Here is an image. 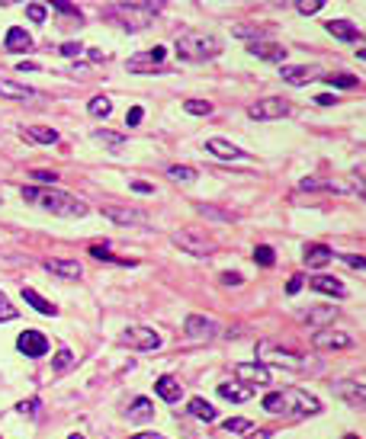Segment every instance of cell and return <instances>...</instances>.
Listing matches in <instances>:
<instances>
[{
	"mask_svg": "<svg viewBox=\"0 0 366 439\" xmlns=\"http://www.w3.org/2000/svg\"><path fill=\"white\" fill-rule=\"evenodd\" d=\"M266 414H280V417H315L321 414V401L315 395H308L302 388H280L264 395L260 401Z\"/></svg>",
	"mask_w": 366,
	"mask_h": 439,
	"instance_id": "cell-1",
	"label": "cell"
},
{
	"mask_svg": "<svg viewBox=\"0 0 366 439\" xmlns=\"http://www.w3.org/2000/svg\"><path fill=\"white\" fill-rule=\"evenodd\" d=\"M23 199L33 202V206L45 208V212H51V215H61V218H83L87 212H90V206L83 199H77V196H71V192L65 190H39V186H26L23 190Z\"/></svg>",
	"mask_w": 366,
	"mask_h": 439,
	"instance_id": "cell-2",
	"label": "cell"
},
{
	"mask_svg": "<svg viewBox=\"0 0 366 439\" xmlns=\"http://www.w3.org/2000/svg\"><path fill=\"white\" fill-rule=\"evenodd\" d=\"M222 45H218L212 35H202V33H186L177 39V55L183 61H206V58H216Z\"/></svg>",
	"mask_w": 366,
	"mask_h": 439,
	"instance_id": "cell-3",
	"label": "cell"
},
{
	"mask_svg": "<svg viewBox=\"0 0 366 439\" xmlns=\"http://www.w3.org/2000/svg\"><path fill=\"white\" fill-rule=\"evenodd\" d=\"M119 340H122L129 349H138V353H151V349L161 347V333L151 331V327H145V324H135V327H125L122 333H119Z\"/></svg>",
	"mask_w": 366,
	"mask_h": 439,
	"instance_id": "cell-4",
	"label": "cell"
},
{
	"mask_svg": "<svg viewBox=\"0 0 366 439\" xmlns=\"http://www.w3.org/2000/svg\"><path fill=\"white\" fill-rule=\"evenodd\" d=\"M257 356H260V363H273V365H283V369H305L308 365L305 356L292 353V349H283V347H273V343H260Z\"/></svg>",
	"mask_w": 366,
	"mask_h": 439,
	"instance_id": "cell-5",
	"label": "cell"
},
{
	"mask_svg": "<svg viewBox=\"0 0 366 439\" xmlns=\"http://www.w3.org/2000/svg\"><path fill=\"white\" fill-rule=\"evenodd\" d=\"M286 113H289V103L283 97H264V100L248 106V116L257 119V122H273V119H283Z\"/></svg>",
	"mask_w": 366,
	"mask_h": 439,
	"instance_id": "cell-6",
	"label": "cell"
},
{
	"mask_svg": "<svg viewBox=\"0 0 366 439\" xmlns=\"http://www.w3.org/2000/svg\"><path fill=\"white\" fill-rule=\"evenodd\" d=\"M170 240H174L180 250L193 254V257H209V254H212V240L202 238L200 231H190V228H186V231H174Z\"/></svg>",
	"mask_w": 366,
	"mask_h": 439,
	"instance_id": "cell-7",
	"label": "cell"
},
{
	"mask_svg": "<svg viewBox=\"0 0 366 439\" xmlns=\"http://www.w3.org/2000/svg\"><path fill=\"white\" fill-rule=\"evenodd\" d=\"M234 375H238V381H244L248 388H266V385L273 381V375H270V369H266L264 363H238L234 365Z\"/></svg>",
	"mask_w": 366,
	"mask_h": 439,
	"instance_id": "cell-8",
	"label": "cell"
},
{
	"mask_svg": "<svg viewBox=\"0 0 366 439\" xmlns=\"http://www.w3.org/2000/svg\"><path fill=\"white\" fill-rule=\"evenodd\" d=\"M164 58H167V49L164 45H154V49L142 51V55H132V58L125 61V67L135 71V74H148V71H158V65Z\"/></svg>",
	"mask_w": 366,
	"mask_h": 439,
	"instance_id": "cell-9",
	"label": "cell"
},
{
	"mask_svg": "<svg viewBox=\"0 0 366 439\" xmlns=\"http://www.w3.org/2000/svg\"><path fill=\"white\" fill-rule=\"evenodd\" d=\"M312 347L315 349H350L353 347V337L344 331H334V327H321L312 337Z\"/></svg>",
	"mask_w": 366,
	"mask_h": 439,
	"instance_id": "cell-10",
	"label": "cell"
},
{
	"mask_svg": "<svg viewBox=\"0 0 366 439\" xmlns=\"http://www.w3.org/2000/svg\"><path fill=\"white\" fill-rule=\"evenodd\" d=\"M103 215H106L109 222H116V224H145L148 222V215H145L142 208L116 206V202H106V206H103Z\"/></svg>",
	"mask_w": 366,
	"mask_h": 439,
	"instance_id": "cell-11",
	"label": "cell"
},
{
	"mask_svg": "<svg viewBox=\"0 0 366 439\" xmlns=\"http://www.w3.org/2000/svg\"><path fill=\"white\" fill-rule=\"evenodd\" d=\"M334 395H341L350 407L366 411V381L353 379V381H334Z\"/></svg>",
	"mask_w": 366,
	"mask_h": 439,
	"instance_id": "cell-12",
	"label": "cell"
},
{
	"mask_svg": "<svg viewBox=\"0 0 366 439\" xmlns=\"http://www.w3.org/2000/svg\"><path fill=\"white\" fill-rule=\"evenodd\" d=\"M17 347H19L23 356L39 359V356L49 353V340H45V333H39V331H23V333H19V340H17Z\"/></svg>",
	"mask_w": 366,
	"mask_h": 439,
	"instance_id": "cell-13",
	"label": "cell"
},
{
	"mask_svg": "<svg viewBox=\"0 0 366 439\" xmlns=\"http://www.w3.org/2000/svg\"><path fill=\"white\" fill-rule=\"evenodd\" d=\"M183 331H186V337H190V340H212L218 333V327H216L212 317L190 315V317H186V324H183Z\"/></svg>",
	"mask_w": 366,
	"mask_h": 439,
	"instance_id": "cell-14",
	"label": "cell"
},
{
	"mask_svg": "<svg viewBox=\"0 0 366 439\" xmlns=\"http://www.w3.org/2000/svg\"><path fill=\"white\" fill-rule=\"evenodd\" d=\"M248 51L250 55H257V58H264V61H273V65H283V58H286V45L283 42H248Z\"/></svg>",
	"mask_w": 366,
	"mask_h": 439,
	"instance_id": "cell-15",
	"label": "cell"
},
{
	"mask_svg": "<svg viewBox=\"0 0 366 439\" xmlns=\"http://www.w3.org/2000/svg\"><path fill=\"white\" fill-rule=\"evenodd\" d=\"M299 321H305V324H321V327H334V321H337V308H331V305L305 308V311H299Z\"/></svg>",
	"mask_w": 366,
	"mask_h": 439,
	"instance_id": "cell-16",
	"label": "cell"
},
{
	"mask_svg": "<svg viewBox=\"0 0 366 439\" xmlns=\"http://www.w3.org/2000/svg\"><path fill=\"white\" fill-rule=\"evenodd\" d=\"M302 260H305L308 270H321V266H328L334 260V250L325 247V244H305V250H302Z\"/></svg>",
	"mask_w": 366,
	"mask_h": 439,
	"instance_id": "cell-17",
	"label": "cell"
},
{
	"mask_svg": "<svg viewBox=\"0 0 366 439\" xmlns=\"http://www.w3.org/2000/svg\"><path fill=\"white\" fill-rule=\"evenodd\" d=\"M308 285L315 292H321V295H331V299H347V285L341 279H334V276H312Z\"/></svg>",
	"mask_w": 366,
	"mask_h": 439,
	"instance_id": "cell-18",
	"label": "cell"
},
{
	"mask_svg": "<svg viewBox=\"0 0 366 439\" xmlns=\"http://www.w3.org/2000/svg\"><path fill=\"white\" fill-rule=\"evenodd\" d=\"M206 151L209 154H216V158H222V160H241V158H248L238 144H232V141H225V138H209L206 141Z\"/></svg>",
	"mask_w": 366,
	"mask_h": 439,
	"instance_id": "cell-19",
	"label": "cell"
},
{
	"mask_svg": "<svg viewBox=\"0 0 366 439\" xmlns=\"http://www.w3.org/2000/svg\"><path fill=\"white\" fill-rule=\"evenodd\" d=\"M45 270L55 273L58 279H71V282H77L83 276V270H81L77 260H45Z\"/></svg>",
	"mask_w": 366,
	"mask_h": 439,
	"instance_id": "cell-20",
	"label": "cell"
},
{
	"mask_svg": "<svg viewBox=\"0 0 366 439\" xmlns=\"http://www.w3.org/2000/svg\"><path fill=\"white\" fill-rule=\"evenodd\" d=\"M280 74H283L286 83H292V87H299V83H308V81H315V77H321L315 71V67H308V65H289V67H280Z\"/></svg>",
	"mask_w": 366,
	"mask_h": 439,
	"instance_id": "cell-21",
	"label": "cell"
},
{
	"mask_svg": "<svg viewBox=\"0 0 366 439\" xmlns=\"http://www.w3.org/2000/svg\"><path fill=\"white\" fill-rule=\"evenodd\" d=\"M154 391H158V398H161V401H167V404H177V401L183 398L180 381H177L174 375H161V379L154 381Z\"/></svg>",
	"mask_w": 366,
	"mask_h": 439,
	"instance_id": "cell-22",
	"label": "cell"
},
{
	"mask_svg": "<svg viewBox=\"0 0 366 439\" xmlns=\"http://www.w3.org/2000/svg\"><path fill=\"white\" fill-rule=\"evenodd\" d=\"M218 398L232 401V404H244V401H250V388L244 381H222L218 385Z\"/></svg>",
	"mask_w": 366,
	"mask_h": 439,
	"instance_id": "cell-23",
	"label": "cell"
},
{
	"mask_svg": "<svg viewBox=\"0 0 366 439\" xmlns=\"http://www.w3.org/2000/svg\"><path fill=\"white\" fill-rule=\"evenodd\" d=\"M325 29H328V33H331L337 42H357V39H360V29L350 23V19H328Z\"/></svg>",
	"mask_w": 366,
	"mask_h": 439,
	"instance_id": "cell-24",
	"label": "cell"
},
{
	"mask_svg": "<svg viewBox=\"0 0 366 439\" xmlns=\"http://www.w3.org/2000/svg\"><path fill=\"white\" fill-rule=\"evenodd\" d=\"M29 49H35L33 35L26 33L23 26H10L7 29V51H29Z\"/></svg>",
	"mask_w": 366,
	"mask_h": 439,
	"instance_id": "cell-25",
	"label": "cell"
},
{
	"mask_svg": "<svg viewBox=\"0 0 366 439\" xmlns=\"http://www.w3.org/2000/svg\"><path fill=\"white\" fill-rule=\"evenodd\" d=\"M129 420L132 423H151L154 420V404L148 398H135L129 404Z\"/></svg>",
	"mask_w": 366,
	"mask_h": 439,
	"instance_id": "cell-26",
	"label": "cell"
},
{
	"mask_svg": "<svg viewBox=\"0 0 366 439\" xmlns=\"http://www.w3.org/2000/svg\"><path fill=\"white\" fill-rule=\"evenodd\" d=\"M23 135L29 141H35V144H58L61 138L55 129H45V125H29V129H23Z\"/></svg>",
	"mask_w": 366,
	"mask_h": 439,
	"instance_id": "cell-27",
	"label": "cell"
},
{
	"mask_svg": "<svg viewBox=\"0 0 366 439\" xmlns=\"http://www.w3.org/2000/svg\"><path fill=\"white\" fill-rule=\"evenodd\" d=\"M33 87H23V83H17V81H3L0 77V97H7V100H29L33 97Z\"/></svg>",
	"mask_w": 366,
	"mask_h": 439,
	"instance_id": "cell-28",
	"label": "cell"
},
{
	"mask_svg": "<svg viewBox=\"0 0 366 439\" xmlns=\"http://www.w3.org/2000/svg\"><path fill=\"white\" fill-rule=\"evenodd\" d=\"M190 414L196 417V420H202V423H212V420L218 417V414H216V407L209 404L206 398H193V401H190Z\"/></svg>",
	"mask_w": 366,
	"mask_h": 439,
	"instance_id": "cell-29",
	"label": "cell"
},
{
	"mask_svg": "<svg viewBox=\"0 0 366 439\" xmlns=\"http://www.w3.org/2000/svg\"><path fill=\"white\" fill-rule=\"evenodd\" d=\"M90 257L106 260V263H116V266H135V260H122V257H116V254L109 250V244H93V247H90Z\"/></svg>",
	"mask_w": 366,
	"mask_h": 439,
	"instance_id": "cell-30",
	"label": "cell"
},
{
	"mask_svg": "<svg viewBox=\"0 0 366 439\" xmlns=\"http://www.w3.org/2000/svg\"><path fill=\"white\" fill-rule=\"evenodd\" d=\"M116 3L125 10H142V13H161L164 10V0H116Z\"/></svg>",
	"mask_w": 366,
	"mask_h": 439,
	"instance_id": "cell-31",
	"label": "cell"
},
{
	"mask_svg": "<svg viewBox=\"0 0 366 439\" xmlns=\"http://www.w3.org/2000/svg\"><path fill=\"white\" fill-rule=\"evenodd\" d=\"M23 299L29 301V305L35 308V311H42V315H58V308L51 305V301H45V299H42V295H39L35 289H23Z\"/></svg>",
	"mask_w": 366,
	"mask_h": 439,
	"instance_id": "cell-32",
	"label": "cell"
},
{
	"mask_svg": "<svg viewBox=\"0 0 366 439\" xmlns=\"http://www.w3.org/2000/svg\"><path fill=\"white\" fill-rule=\"evenodd\" d=\"M321 81H325V83H331L334 90H353V87L360 83L353 74H321Z\"/></svg>",
	"mask_w": 366,
	"mask_h": 439,
	"instance_id": "cell-33",
	"label": "cell"
},
{
	"mask_svg": "<svg viewBox=\"0 0 366 439\" xmlns=\"http://www.w3.org/2000/svg\"><path fill=\"white\" fill-rule=\"evenodd\" d=\"M344 183H347V196H363L366 199V174H347Z\"/></svg>",
	"mask_w": 366,
	"mask_h": 439,
	"instance_id": "cell-34",
	"label": "cell"
},
{
	"mask_svg": "<svg viewBox=\"0 0 366 439\" xmlns=\"http://www.w3.org/2000/svg\"><path fill=\"white\" fill-rule=\"evenodd\" d=\"M167 180H174V183H193V180H196V170H193V167L174 164V167H167Z\"/></svg>",
	"mask_w": 366,
	"mask_h": 439,
	"instance_id": "cell-35",
	"label": "cell"
},
{
	"mask_svg": "<svg viewBox=\"0 0 366 439\" xmlns=\"http://www.w3.org/2000/svg\"><path fill=\"white\" fill-rule=\"evenodd\" d=\"M87 109H90V116L106 119L109 113H113V103H109V97H93V100L87 103Z\"/></svg>",
	"mask_w": 366,
	"mask_h": 439,
	"instance_id": "cell-36",
	"label": "cell"
},
{
	"mask_svg": "<svg viewBox=\"0 0 366 439\" xmlns=\"http://www.w3.org/2000/svg\"><path fill=\"white\" fill-rule=\"evenodd\" d=\"M93 138L100 141V144H106V148H122L125 144V138L119 132H109V129H97V132H93Z\"/></svg>",
	"mask_w": 366,
	"mask_h": 439,
	"instance_id": "cell-37",
	"label": "cell"
},
{
	"mask_svg": "<svg viewBox=\"0 0 366 439\" xmlns=\"http://www.w3.org/2000/svg\"><path fill=\"white\" fill-rule=\"evenodd\" d=\"M183 109H186L190 116H212V103L209 100H186Z\"/></svg>",
	"mask_w": 366,
	"mask_h": 439,
	"instance_id": "cell-38",
	"label": "cell"
},
{
	"mask_svg": "<svg viewBox=\"0 0 366 439\" xmlns=\"http://www.w3.org/2000/svg\"><path fill=\"white\" fill-rule=\"evenodd\" d=\"M26 17L33 19V23H45L49 10H45V3H35V0H29V3H26Z\"/></svg>",
	"mask_w": 366,
	"mask_h": 439,
	"instance_id": "cell-39",
	"label": "cell"
},
{
	"mask_svg": "<svg viewBox=\"0 0 366 439\" xmlns=\"http://www.w3.org/2000/svg\"><path fill=\"white\" fill-rule=\"evenodd\" d=\"M71 363H74V353L71 349H58L55 353V363H51V372H65Z\"/></svg>",
	"mask_w": 366,
	"mask_h": 439,
	"instance_id": "cell-40",
	"label": "cell"
},
{
	"mask_svg": "<svg viewBox=\"0 0 366 439\" xmlns=\"http://www.w3.org/2000/svg\"><path fill=\"white\" fill-rule=\"evenodd\" d=\"M321 7H325V0H296V10H299L302 17H315Z\"/></svg>",
	"mask_w": 366,
	"mask_h": 439,
	"instance_id": "cell-41",
	"label": "cell"
},
{
	"mask_svg": "<svg viewBox=\"0 0 366 439\" xmlns=\"http://www.w3.org/2000/svg\"><path fill=\"white\" fill-rule=\"evenodd\" d=\"M225 430L228 433H250V420L248 417H228V420H225Z\"/></svg>",
	"mask_w": 366,
	"mask_h": 439,
	"instance_id": "cell-42",
	"label": "cell"
},
{
	"mask_svg": "<svg viewBox=\"0 0 366 439\" xmlns=\"http://www.w3.org/2000/svg\"><path fill=\"white\" fill-rule=\"evenodd\" d=\"M273 247H266V244H260V247H254V263L260 266H273Z\"/></svg>",
	"mask_w": 366,
	"mask_h": 439,
	"instance_id": "cell-43",
	"label": "cell"
},
{
	"mask_svg": "<svg viewBox=\"0 0 366 439\" xmlns=\"http://www.w3.org/2000/svg\"><path fill=\"white\" fill-rule=\"evenodd\" d=\"M51 10H58V13H65V17H74L77 23H81V10H77L74 3H67V0H51Z\"/></svg>",
	"mask_w": 366,
	"mask_h": 439,
	"instance_id": "cell-44",
	"label": "cell"
},
{
	"mask_svg": "<svg viewBox=\"0 0 366 439\" xmlns=\"http://www.w3.org/2000/svg\"><path fill=\"white\" fill-rule=\"evenodd\" d=\"M196 212L206 218H216V222H232V215L228 212H222V208H212V206H196Z\"/></svg>",
	"mask_w": 366,
	"mask_h": 439,
	"instance_id": "cell-45",
	"label": "cell"
},
{
	"mask_svg": "<svg viewBox=\"0 0 366 439\" xmlns=\"http://www.w3.org/2000/svg\"><path fill=\"white\" fill-rule=\"evenodd\" d=\"M13 317H17V308L10 305V299L0 292V321H13Z\"/></svg>",
	"mask_w": 366,
	"mask_h": 439,
	"instance_id": "cell-46",
	"label": "cell"
},
{
	"mask_svg": "<svg viewBox=\"0 0 366 439\" xmlns=\"http://www.w3.org/2000/svg\"><path fill=\"white\" fill-rule=\"evenodd\" d=\"M142 116H145V109L142 106H132L129 113H125V125H129V129H135V125L142 122Z\"/></svg>",
	"mask_w": 366,
	"mask_h": 439,
	"instance_id": "cell-47",
	"label": "cell"
},
{
	"mask_svg": "<svg viewBox=\"0 0 366 439\" xmlns=\"http://www.w3.org/2000/svg\"><path fill=\"white\" fill-rule=\"evenodd\" d=\"M341 260L350 266V270H366V257H360V254H344Z\"/></svg>",
	"mask_w": 366,
	"mask_h": 439,
	"instance_id": "cell-48",
	"label": "cell"
},
{
	"mask_svg": "<svg viewBox=\"0 0 366 439\" xmlns=\"http://www.w3.org/2000/svg\"><path fill=\"white\" fill-rule=\"evenodd\" d=\"M35 180H39V183H55V180H58V174H55V170H35Z\"/></svg>",
	"mask_w": 366,
	"mask_h": 439,
	"instance_id": "cell-49",
	"label": "cell"
},
{
	"mask_svg": "<svg viewBox=\"0 0 366 439\" xmlns=\"http://www.w3.org/2000/svg\"><path fill=\"white\" fill-rule=\"evenodd\" d=\"M58 51L61 55H81V42H65Z\"/></svg>",
	"mask_w": 366,
	"mask_h": 439,
	"instance_id": "cell-50",
	"label": "cell"
},
{
	"mask_svg": "<svg viewBox=\"0 0 366 439\" xmlns=\"http://www.w3.org/2000/svg\"><path fill=\"white\" fill-rule=\"evenodd\" d=\"M35 407H39V401L29 398V401H23V404H19L17 411H19V414H35Z\"/></svg>",
	"mask_w": 366,
	"mask_h": 439,
	"instance_id": "cell-51",
	"label": "cell"
},
{
	"mask_svg": "<svg viewBox=\"0 0 366 439\" xmlns=\"http://www.w3.org/2000/svg\"><path fill=\"white\" fill-rule=\"evenodd\" d=\"M299 289H302V276H292L289 285H286V295H296Z\"/></svg>",
	"mask_w": 366,
	"mask_h": 439,
	"instance_id": "cell-52",
	"label": "cell"
},
{
	"mask_svg": "<svg viewBox=\"0 0 366 439\" xmlns=\"http://www.w3.org/2000/svg\"><path fill=\"white\" fill-rule=\"evenodd\" d=\"M132 190L135 192H154V186H151V183H145V180H132Z\"/></svg>",
	"mask_w": 366,
	"mask_h": 439,
	"instance_id": "cell-53",
	"label": "cell"
},
{
	"mask_svg": "<svg viewBox=\"0 0 366 439\" xmlns=\"http://www.w3.org/2000/svg\"><path fill=\"white\" fill-rule=\"evenodd\" d=\"M222 282H225V285H241V276H234V273H225V276H222Z\"/></svg>",
	"mask_w": 366,
	"mask_h": 439,
	"instance_id": "cell-54",
	"label": "cell"
},
{
	"mask_svg": "<svg viewBox=\"0 0 366 439\" xmlns=\"http://www.w3.org/2000/svg\"><path fill=\"white\" fill-rule=\"evenodd\" d=\"M248 439H270V430H250V433H244Z\"/></svg>",
	"mask_w": 366,
	"mask_h": 439,
	"instance_id": "cell-55",
	"label": "cell"
},
{
	"mask_svg": "<svg viewBox=\"0 0 366 439\" xmlns=\"http://www.w3.org/2000/svg\"><path fill=\"white\" fill-rule=\"evenodd\" d=\"M17 71H39V65H35V61H19Z\"/></svg>",
	"mask_w": 366,
	"mask_h": 439,
	"instance_id": "cell-56",
	"label": "cell"
},
{
	"mask_svg": "<svg viewBox=\"0 0 366 439\" xmlns=\"http://www.w3.org/2000/svg\"><path fill=\"white\" fill-rule=\"evenodd\" d=\"M334 100H337V97H331V93H321V97H318V103H321V106H331Z\"/></svg>",
	"mask_w": 366,
	"mask_h": 439,
	"instance_id": "cell-57",
	"label": "cell"
},
{
	"mask_svg": "<svg viewBox=\"0 0 366 439\" xmlns=\"http://www.w3.org/2000/svg\"><path fill=\"white\" fill-rule=\"evenodd\" d=\"M132 439H164V436H161V433H135Z\"/></svg>",
	"mask_w": 366,
	"mask_h": 439,
	"instance_id": "cell-58",
	"label": "cell"
},
{
	"mask_svg": "<svg viewBox=\"0 0 366 439\" xmlns=\"http://www.w3.org/2000/svg\"><path fill=\"white\" fill-rule=\"evenodd\" d=\"M357 55H360V58H363V61H366V49H360V51H357Z\"/></svg>",
	"mask_w": 366,
	"mask_h": 439,
	"instance_id": "cell-59",
	"label": "cell"
},
{
	"mask_svg": "<svg viewBox=\"0 0 366 439\" xmlns=\"http://www.w3.org/2000/svg\"><path fill=\"white\" fill-rule=\"evenodd\" d=\"M344 439H360V436H357V433H347V436H344Z\"/></svg>",
	"mask_w": 366,
	"mask_h": 439,
	"instance_id": "cell-60",
	"label": "cell"
},
{
	"mask_svg": "<svg viewBox=\"0 0 366 439\" xmlns=\"http://www.w3.org/2000/svg\"><path fill=\"white\" fill-rule=\"evenodd\" d=\"M67 439H83V436H81V433H71V436H67Z\"/></svg>",
	"mask_w": 366,
	"mask_h": 439,
	"instance_id": "cell-61",
	"label": "cell"
},
{
	"mask_svg": "<svg viewBox=\"0 0 366 439\" xmlns=\"http://www.w3.org/2000/svg\"><path fill=\"white\" fill-rule=\"evenodd\" d=\"M3 3H17V0H0V7H3Z\"/></svg>",
	"mask_w": 366,
	"mask_h": 439,
	"instance_id": "cell-62",
	"label": "cell"
}]
</instances>
